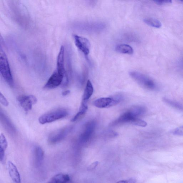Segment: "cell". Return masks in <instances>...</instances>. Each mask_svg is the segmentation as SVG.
Segmentation results:
<instances>
[{"label":"cell","mask_w":183,"mask_h":183,"mask_svg":"<svg viewBox=\"0 0 183 183\" xmlns=\"http://www.w3.org/2000/svg\"><path fill=\"white\" fill-rule=\"evenodd\" d=\"M84 115V114L79 112H78L72 118V119H71V121L72 122L76 121H78V119H81V118H82Z\"/></svg>","instance_id":"obj_26"},{"label":"cell","mask_w":183,"mask_h":183,"mask_svg":"<svg viewBox=\"0 0 183 183\" xmlns=\"http://www.w3.org/2000/svg\"><path fill=\"white\" fill-rule=\"evenodd\" d=\"M88 110V106L86 102L83 101L80 107L79 112L85 114Z\"/></svg>","instance_id":"obj_23"},{"label":"cell","mask_w":183,"mask_h":183,"mask_svg":"<svg viewBox=\"0 0 183 183\" xmlns=\"http://www.w3.org/2000/svg\"><path fill=\"white\" fill-rule=\"evenodd\" d=\"M136 180L134 178H130L129 179L119 181L116 183H136Z\"/></svg>","instance_id":"obj_27"},{"label":"cell","mask_w":183,"mask_h":183,"mask_svg":"<svg viewBox=\"0 0 183 183\" xmlns=\"http://www.w3.org/2000/svg\"><path fill=\"white\" fill-rule=\"evenodd\" d=\"M64 46H62L60 48L57 60V68L56 70L60 73L68 76L64 67Z\"/></svg>","instance_id":"obj_11"},{"label":"cell","mask_w":183,"mask_h":183,"mask_svg":"<svg viewBox=\"0 0 183 183\" xmlns=\"http://www.w3.org/2000/svg\"><path fill=\"white\" fill-rule=\"evenodd\" d=\"M96 122L92 121L87 123L85 128L80 137V141L81 143H87L90 140L96 128Z\"/></svg>","instance_id":"obj_9"},{"label":"cell","mask_w":183,"mask_h":183,"mask_svg":"<svg viewBox=\"0 0 183 183\" xmlns=\"http://www.w3.org/2000/svg\"><path fill=\"white\" fill-rule=\"evenodd\" d=\"M18 100L21 106L25 112H28L31 110L32 106L37 102V98L33 95L19 97Z\"/></svg>","instance_id":"obj_10"},{"label":"cell","mask_w":183,"mask_h":183,"mask_svg":"<svg viewBox=\"0 0 183 183\" xmlns=\"http://www.w3.org/2000/svg\"><path fill=\"white\" fill-rule=\"evenodd\" d=\"M98 164H99V163L97 161L95 162L92 163L89 167L88 169L89 170H92L95 169L97 167Z\"/></svg>","instance_id":"obj_29"},{"label":"cell","mask_w":183,"mask_h":183,"mask_svg":"<svg viewBox=\"0 0 183 183\" xmlns=\"http://www.w3.org/2000/svg\"><path fill=\"white\" fill-rule=\"evenodd\" d=\"M172 134L174 135L183 136V126L176 128L172 131Z\"/></svg>","instance_id":"obj_22"},{"label":"cell","mask_w":183,"mask_h":183,"mask_svg":"<svg viewBox=\"0 0 183 183\" xmlns=\"http://www.w3.org/2000/svg\"><path fill=\"white\" fill-rule=\"evenodd\" d=\"M130 110L122 114L118 119L111 123V126H114L118 125L123 124L127 123L132 124L138 119Z\"/></svg>","instance_id":"obj_8"},{"label":"cell","mask_w":183,"mask_h":183,"mask_svg":"<svg viewBox=\"0 0 183 183\" xmlns=\"http://www.w3.org/2000/svg\"><path fill=\"white\" fill-rule=\"evenodd\" d=\"M8 166L10 178L15 183H21L20 175L16 166L12 162L8 161Z\"/></svg>","instance_id":"obj_12"},{"label":"cell","mask_w":183,"mask_h":183,"mask_svg":"<svg viewBox=\"0 0 183 183\" xmlns=\"http://www.w3.org/2000/svg\"><path fill=\"white\" fill-rule=\"evenodd\" d=\"M154 2L158 4V5H163V4H168V3H171L172 2V1H154Z\"/></svg>","instance_id":"obj_28"},{"label":"cell","mask_w":183,"mask_h":183,"mask_svg":"<svg viewBox=\"0 0 183 183\" xmlns=\"http://www.w3.org/2000/svg\"><path fill=\"white\" fill-rule=\"evenodd\" d=\"M130 111L136 117L138 118L139 116L142 115L146 112V109L144 107L140 106H136L133 107L131 109Z\"/></svg>","instance_id":"obj_18"},{"label":"cell","mask_w":183,"mask_h":183,"mask_svg":"<svg viewBox=\"0 0 183 183\" xmlns=\"http://www.w3.org/2000/svg\"><path fill=\"white\" fill-rule=\"evenodd\" d=\"M133 125H137V126L145 127L147 126V123L145 121L142 120V119H139L138 118L136 120L134 121Z\"/></svg>","instance_id":"obj_21"},{"label":"cell","mask_w":183,"mask_h":183,"mask_svg":"<svg viewBox=\"0 0 183 183\" xmlns=\"http://www.w3.org/2000/svg\"><path fill=\"white\" fill-rule=\"evenodd\" d=\"M0 102L3 105L7 107L9 105V103L6 99L1 93L0 94Z\"/></svg>","instance_id":"obj_25"},{"label":"cell","mask_w":183,"mask_h":183,"mask_svg":"<svg viewBox=\"0 0 183 183\" xmlns=\"http://www.w3.org/2000/svg\"><path fill=\"white\" fill-rule=\"evenodd\" d=\"M1 120L3 123L4 124L6 127L7 128V129H8V130H9L12 132H15V130L14 127L13 126L11 122L6 117V116H5V115L2 114L1 113Z\"/></svg>","instance_id":"obj_17"},{"label":"cell","mask_w":183,"mask_h":183,"mask_svg":"<svg viewBox=\"0 0 183 183\" xmlns=\"http://www.w3.org/2000/svg\"><path fill=\"white\" fill-rule=\"evenodd\" d=\"M8 146V143L6 138L3 134H1L0 137V148L5 150Z\"/></svg>","instance_id":"obj_20"},{"label":"cell","mask_w":183,"mask_h":183,"mask_svg":"<svg viewBox=\"0 0 183 183\" xmlns=\"http://www.w3.org/2000/svg\"><path fill=\"white\" fill-rule=\"evenodd\" d=\"M36 155L37 161L40 162L43 160L44 157V152L40 147H37L36 149Z\"/></svg>","instance_id":"obj_19"},{"label":"cell","mask_w":183,"mask_h":183,"mask_svg":"<svg viewBox=\"0 0 183 183\" xmlns=\"http://www.w3.org/2000/svg\"><path fill=\"white\" fill-rule=\"evenodd\" d=\"M69 82L68 76H65L56 70L50 77L44 88L47 89H53L61 84L63 87H66L68 85Z\"/></svg>","instance_id":"obj_2"},{"label":"cell","mask_w":183,"mask_h":183,"mask_svg":"<svg viewBox=\"0 0 183 183\" xmlns=\"http://www.w3.org/2000/svg\"><path fill=\"white\" fill-rule=\"evenodd\" d=\"M145 23L151 27L159 28L162 27V24L160 21L154 18H147L144 19Z\"/></svg>","instance_id":"obj_16"},{"label":"cell","mask_w":183,"mask_h":183,"mask_svg":"<svg viewBox=\"0 0 183 183\" xmlns=\"http://www.w3.org/2000/svg\"><path fill=\"white\" fill-rule=\"evenodd\" d=\"M116 51L122 54H132L134 53V50L129 45L126 44L119 45L116 46Z\"/></svg>","instance_id":"obj_15"},{"label":"cell","mask_w":183,"mask_h":183,"mask_svg":"<svg viewBox=\"0 0 183 183\" xmlns=\"http://www.w3.org/2000/svg\"><path fill=\"white\" fill-rule=\"evenodd\" d=\"M70 180V177L66 174L60 173L55 175L47 183H66Z\"/></svg>","instance_id":"obj_13"},{"label":"cell","mask_w":183,"mask_h":183,"mask_svg":"<svg viewBox=\"0 0 183 183\" xmlns=\"http://www.w3.org/2000/svg\"><path fill=\"white\" fill-rule=\"evenodd\" d=\"M0 72L1 75L11 87L14 86V80L7 57L1 46L0 52Z\"/></svg>","instance_id":"obj_1"},{"label":"cell","mask_w":183,"mask_h":183,"mask_svg":"<svg viewBox=\"0 0 183 183\" xmlns=\"http://www.w3.org/2000/svg\"><path fill=\"white\" fill-rule=\"evenodd\" d=\"M123 98V97L119 95L112 97L102 98L95 101L93 104L98 108H106L119 103L122 101Z\"/></svg>","instance_id":"obj_5"},{"label":"cell","mask_w":183,"mask_h":183,"mask_svg":"<svg viewBox=\"0 0 183 183\" xmlns=\"http://www.w3.org/2000/svg\"><path fill=\"white\" fill-rule=\"evenodd\" d=\"M73 37L75 46L87 57L90 52V45L89 40L85 37L77 35H74Z\"/></svg>","instance_id":"obj_6"},{"label":"cell","mask_w":183,"mask_h":183,"mask_svg":"<svg viewBox=\"0 0 183 183\" xmlns=\"http://www.w3.org/2000/svg\"><path fill=\"white\" fill-rule=\"evenodd\" d=\"M72 130V127L69 126L54 132L49 136L48 141L52 144L58 143L64 139Z\"/></svg>","instance_id":"obj_7"},{"label":"cell","mask_w":183,"mask_h":183,"mask_svg":"<svg viewBox=\"0 0 183 183\" xmlns=\"http://www.w3.org/2000/svg\"><path fill=\"white\" fill-rule=\"evenodd\" d=\"M70 93V90H65V91H64L62 92V95L63 96H67L68 95H69V93Z\"/></svg>","instance_id":"obj_31"},{"label":"cell","mask_w":183,"mask_h":183,"mask_svg":"<svg viewBox=\"0 0 183 183\" xmlns=\"http://www.w3.org/2000/svg\"><path fill=\"white\" fill-rule=\"evenodd\" d=\"M68 112L66 110L60 109L46 113L39 117V122L41 124L51 123L63 119L68 115Z\"/></svg>","instance_id":"obj_3"},{"label":"cell","mask_w":183,"mask_h":183,"mask_svg":"<svg viewBox=\"0 0 183 183\" xmlns=\"http://www.w3.org/2000/svg\"><path fill=\"white\" fill-rule=\"evenodd\" d=\"M164 101L167 103L170 104V105L176 107V108H179L180 109L183 108L182 106L180 105V104H178L177 103H175L174 102H172V101H170V100L166 99V98L164 99Z\"/></svg>","instance_id":"obj_24"},{"label":"cell","mask_w":183,"mask_h":183,"mask_svg":"<svg viewBox=\"0 0 183 183\" xmlns=\"http://www.w3.org/2000/svg\"><path fill=\"white\" fill-rule=\"evenodd\" d=\"M5 155V150L0 148V159L1 161L3 160Z\"/></svg>","instance_id":"obj_30"},{"label":"cell","mask_w":183,"mask_h":183,"mask_svg":"<svg viewBox=\"0 0 183 183\" xmlns=\"http://www.w3.org/2000/svg\"><path fill=\"white\" fill-rule=\"evenodd\" d=\"M93 87L90 80L88 81L83 97V101L87 102L93 95Z\"/></svg>","instance_id":"obj_14"},{"label":"cell","mask_w":183,"mask_h":183,"mask_svg":"<svg viewBox=\"0 0 183 183\" xmlns=\"http://www.w3.org/2000/svg\"><path fill=\"white\" fill-rule=\"evenodd\" d=\"M130 75L137 82L145 88L151 90H154L156 89L157 86L155 82L143 74L132 71L130 73Z\"/></svg>","instance_id":"obj_4"}]
</instances>
